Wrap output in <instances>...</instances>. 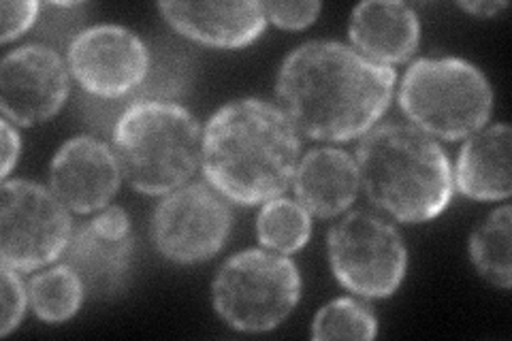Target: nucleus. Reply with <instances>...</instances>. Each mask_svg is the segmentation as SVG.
Returning a JSON list of instances; mask_svg holds the SVG:
<instances>
[{
  "label": "nucleus",
  "mask_w": 512,
  "mask_h": 341,
  "mask_svg": "<svg viewBox=\"0 0 512 341\" xmlns=\"http://www.w3.org/2000/svg\"><path fill=\"white\" fill-rule=\"evenodd\" d=\"M395 71L340 41H308L284 58L276 94L299 135L342 143L363 137L387 113Z\"/></svg>",
  "instance_id": "1"
},
{
  "label": "nucleus",
  "mask_w": 512,
  "mask_h": 341,
  "mask_svg": "<svg viewBox=\"0 0 512 341\" xmlns=\"http://www.w3.org/2000/svg\"><path fill=\"white\" fill-rule=\"evenodd\" d=\"M299 152V131L291 118L263 99L222 105L201 135L207 184L244 207L282 197L295 177Z\"/></svg>",
  "instance_id": "2"
},
{
  "label": "nucleus",
  "mask_w": 512,
  "mask_h": 341,
  "mask_svg": "<svg viewBox=\"0 0 512 341\" xmlns=\"http://www.w3.org/2000/svg\"><path fill=\"white\" fill-rule=\"evenodd\" d=\"M355 160L367 199L397 222L436 220L451 205V160L438 141L412 124L374 126L363 135Z\"/></svg>",
  "instance_id": "3"
},
{
  "label": "nucleus",
  "mask_w": 512,
  "mask_h": 341,
  "mask_svg": "<svg viewBox=\"0 0 512 341\" xmlns=\"http://www.w3.org/2000/svg\"><path fill=\"white\" fill-rule=\"evenodd\" d=\"M201 135L197 118L186 107L139 99L116 120L111 150L133 190L160 197L195 175L201 162Z\"/></svg>",
  "instance_id": "4"
},
{
  "label": "nucleus",
  "mask_w": 512,
  "mask_h": 341,
  "mask_svg": "<svg viewBox=\"0 0 512 341\" xmlns=\"http://www.w3.org/2000/svg\"><path fill=\"white\" fill-rule=\"evenodd\" d=\"M397 99L419 131L459 141L489 122L493 88L487 75L468 60L455 56L421 58L404 73Z\"/></svg>",
  "instance_id": "5"
},
{
  "label": "nucleus",
  "mask_w": 512,
  "mask_h": 341,
  "mask_svg": "<svg viewBox=\"0 0 512 341\" xmlns=\"http://www.w3.org/2000/svg\"><path fill=\"white\" fill-rule=\"evenodd\" d=\"M301 299V273L286 254L244 250L212 282V305L231 329L267 333L291 316Z\"/></svg>",
  "instance_id": "6"
},
{
  "label": "nucleus",
  "mask_w": 512,
  "mask_h": 341,
  "mask_svg": "<svg viewBox=\"0 0 512 341\" xmlns=\"http://www.w3.org/2000/svg\"><path fill=\"white\" fill-rule=\"evenodd\" d=\"M331 271L352 295L387 299L402 286L408 250L393 224L370 211H350L327 239Z\"/></svg>",
  "instance_id": "7"
},
{
  "label": "nucleus",
  "mask_w": 512,
  "mask_h": 341,
  "mask_svg": "<svg viewBox=\"0 0 512 341\" xmlns=\"http://www.w3.org/2000/svg\"><path fill=\"white\" fill-rule=\"evenodd\" d=\"M52 188L30 180H5L0 188V256L3 265L30 273L67 252L73 220Z\"/></svg>",
  "instance_id": "8"
},
{
  "label": "nucleus",
  "mask_w": 512,
  "mask_h": 341,
  "mask_svg": "<svg viewBox=\"0 0 512 341\" xmlns=\"http://www.w3.org/2000/svg\"><path fill=\"white\" fill-rule=\"evenodd\" d=\"M233 229L229 201L210 184H184L165 194L152 214V243L160 256L178 265L210 261Z\"/></svg>",
  "instance_id": "9"
},
{
  "label": "nucleus",
  "mask_w": 512,
  "mask_h": 341,
  "mask_svg": "<svg viewBox=\"0 0 512 341\" xmlns=\"http://www.w3.org/2000/svg\"><path fill=\"white\" fill-rule=\"evenodd\" d=\"M69 71L88 94L122 99L137 90L150 71V50L139 35L118 24L79 30L69 52Z\"/></svg>",
  "instance_id": "10"
},
{
  "label": "nucleus",
  "mask_w": 512,
  "mask_h": 341,
  "mask_svg": "<svg viewBox=\"0 0 512 341\" xmlns=\"http://www.w3.org/2000/svg\"><path fill=\"white\" fill-rule=\"evenodd\" d=\"M69 88L67 64L47 45H22L0 62V109L15 126L52 120L67 103Z\"/></svg>",
  "instance_id": "11"
},
{
  "label": "nucleus",
  "mask_w": 512,
  "mask_h": 341,
  "mask_svg": "<svg viewBox=\"0 0 512 341\" xmlns=\"http://www.w3.org/2000/svg\"><path fill=\"white\" fill-rule=\"evenodd\" d=\"M133 252L131 218L124 207L111 205L73 233L64 252V265L79 275L86 295L111 299L120 295L131 278Z\"/></svg>",
  "instance_id": "12"
},
{
  "label": "nucleus",
  "mask_w": 512,
  "mask_h": 341,
  "mask_svg": "<svg viewBox=\"0 0 512 341\" xmlns=\"http://www.w3.org/2000/svg\"><path fill=\"white\" fill-rule=\"evenodd\" d=\"M120 177L111 145L90 135L64 141L50 162V188L75 214L105 209L116 197Z\"/></svg>",
  "instance_id": "13"
},
{
  "label": "nucleus",
  "mask_w": 512,
  "mask_h": 341,
  "mask_svg": "<svg viewBox=\"0 0 512 341\" xmlns=\"http://www.w3.org/2000/svg\"><path fill=\"white\" fill-rule=\"evenodd\" d=\"M178 35L216 50H242L267 28L263 3H158Z\"/></svg>",
  "instance_id": "14"
},
{
  "label": "nucleus",
  "mask_w": 512,
  "mask_h": 341,
  "mask_svg": "<svg viewBox=\"0 0 512 341\" xmlns=\"http://www.w3.org/2000/svg\"><path fill=\"white\" fill-rule=\"evenodd\" d=\"M348 37L359 54L393 69V64L414 56L421 41V22L406 3L367 0L352 9Z\"/></svg>",
  "instance_id": "15"
},
{
  "label": "nucleus",
  "mask_w": 512,
  "mask_h": 341,
  "mask_svg": "<svg viewBox=\"0 0 512 341\" xmlns=\"http://www.w3.org/2000/svg\"><path fill=\"white\" fill-rule=\"evenodd\" d=\"M361 188L357 160L338 148H314L297 162L293 190L310 216L329 220L355 203Z\"/></svg>",
  "instance_id": "16"
},
{
  "label": "nucleus",
  "mask_w": 512,
  "mask_h": 341,
  "mask_svg": "<svg viewBox=\"0 0 512 341\" xmlns=\"http://www.w3.org/2000/svg\"><path fill=\"white\" fill-rule=\"evenodd\" d=\"M512 131L500 122L468 137L453 171V186L472 201H506L512 192Z\"/></svg>",
  "instance_id": "17"
},
{
  "label": "nucleus",
  "mask_w": 512,
  "mask_h": 341,
  "mask_svg": "<svg viewBox=\"0 0 512 341\" xmlns=\"http://www.w3.org/2000/svg\"><path fill=\"white\" fill-rule=\"evenodd\" d=\"M510 237H512V211L510 205L493 209L487 220L476 226L470 235V261L474 269L487 282L502 290L512 286L510 265Z\"/></svg>",
  "instance_id": "18"
},
{
  "label": "nucleus",
  "mask_w": 512,
  "mask_h": 341,
  "mask_svg": "<svg viewBox=\"0 0 512 341\" xmlns=\"http://www.w3.org/2000/svg\"><path fill=\"white\" fill-rule=\"evenodd\" d=\"M28 303L39 320L60 324L71 320L82 307L86 288L69 265L37 273L28 284Z\"/></svg>",
  "instance_id": "19"
},
{
  "label": "nucleus",
  "mask_w": 512,
  "mask_h": 341,
  "mask_svg": "<svg viewBox=\"0 0 512 341\" xmlns=\"http://www.w3.org/2000/svg\"><path fill=\"white\" fill-rule=\"evenodd\" d=\"M312 235V218L297 201L276 197L263 203L256 216V237L265 250L291 256L299 252Z\"/></svg>",
  "instance_id": "20"
},
{
  "label": "nucleus",
  "mask_w": 512,
  "mask_h": 341,
  "mask_svg": "<svg viewBox=\"0 0 512 341\" xmlns=\"http://www.w3.org/2000/svg\"><path fill=\"white\" fill-rule=\"evenodd\" d=\"M378 320L370 305L352 297H340L320 307L312 322V339H374Z\"/></svg>",
  "instance_id": "21"
},
{
  "label": "nucleus",
  "mask_w": 512,
  "mask_h": 341,
  "mask_svg": "<svg viewBox=\"0 0 512 341\" xmlns=\"http://www.w3.org/2000/svg\"><path fill=\"white\" fill-rule=\"evenodd\" d=\"M7 265L0 269V297H3V316H0V337L11 335L20 327V322L26 314L28 303V288L22 278Z\"/></svg>",
  "instance_id": "22"
},
{
  "label": "nucleus",
  "mask_w": 512,
  "mask_h": 341,
  "mask_svg": "<svg viewBox=\"0 0 512 341\" xmlns=\"http://www.w3.org/2000/svg\"><path fill=\"white\" fill-rule=\"evenodd\" d=\"M267 22H274L282 30H303L316 22L323 5L316 0L308 3H265Z\"/></svg>",
  "instance_id": "23"
},
{
  "label": "nucleus",
  "mask_w": 512,
  "mask_h": 341,
  "mask_svg": "<svg viewBox=\"0 0 512 341\" xmlns=\"http://www.w3.org/2000/svg\"><path fill=\"white\" fill-rule=\"evenodd\" d=\"M3 11V30H0V43H11L13 39L22 37L26 30L32 28L37 22L41 5L37 0H22V3H15V0H5L0 5Z\"/></svg>",
  "instance_id": "24"
},
{
  "label": "nucleus",
  "mask_w": 512,
  "mask_h": 341,
  "mask_svg": "<svg viewBox=\"0 0 512 341\" xmlns=\"http://www.w3.org/2000/svg\"><path fill=\"white\" fill-rule=\"evenodd\" d=\"M0 139H3V167H0V177L7 180L9 173L13 171V167L18 165L20 160V152H22V139L18 128L13 126V122H9L7 118L0 120Z\"/></svg>",
  "instance_id": "25"
},
{
  "label": "nucleus",
  "mask_w": 512,
  "mask_h": 341,
  "mask_svg": "<svg viewBox=\"0 0 512 341\" xmlns=\"http://www.w3.org/2000/svg\"><path fill=\"white\" fill-rule=\"evenodd\" d=\"M506 7L508 3H504V0H478V3L472 0V3H459V9L474 15V18H493V15H498Z\"/></svg>",
  "instance_id": "26"
}]
</instances>
